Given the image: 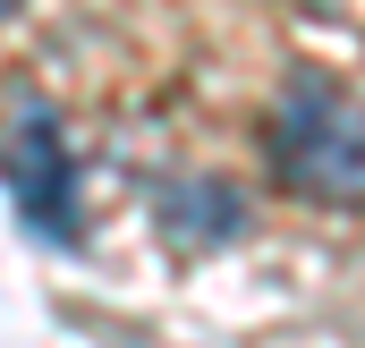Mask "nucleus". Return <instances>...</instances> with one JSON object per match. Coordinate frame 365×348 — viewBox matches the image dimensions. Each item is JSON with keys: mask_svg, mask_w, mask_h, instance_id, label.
I'll return each mask as SVG.
<instances>
[{"mask_svg": "<svg viewBox=\"0 0 365 348\" xmlns=\"http://www.w3.org/2000/svg\"><path fill=\"white\" fill-rule=\"evenodd\" d=\"M272 178L306 204H365V102L331 77H289L264 119Z\"/></svg>", "mask_w": 365, "mask_h": 348, "instance_id": "obj_1", "label": "nucleus"}, {"mask_svg": "<svg viewBox=\"0 0 365 348\" xmlns=\"http://www.w3.org/2000/svg\"><path fill=\"white\" fill-rule=\"evenodd\" d=\"M0 187H9V204L26 213V230H34V238L77 247L86 213H77V153H68L60 111L26 102V111L9 119V136H0Z\"/></svg>", "mask_w": 365, "mask_h": 348, "instance_id": "obj_2", "label": "nucleus"}, {"mask_svg": "<svg viewBox=\"0 0 365 348\" xmlns=\"http://www.w3.org/2000/svg\"><path fill=\"white\" fill-rule=\"evenodd\" d=\"M162 238H170L179 255H221V247H238V238H247V195H238L230 178H179V187H162Z\"/></svg>", "mask_w": 365, "mask_h": 348, "instance_id": "obj_3", "label": "nucleus"}, {"mask_svg": "<svg viewBox=\"0 0 365 348\" xmlns=\"http://www.w3.org/2000/svg\"><path fill=\"white\" fill-rule=\"evenodd\" d=\"M17 17H26V0H0V26H17Z\"/></svg>", "mask_w": 365, "mask_h": 348, "instance_id": "obj_4", "label": "nucleus"}]
</instances>
